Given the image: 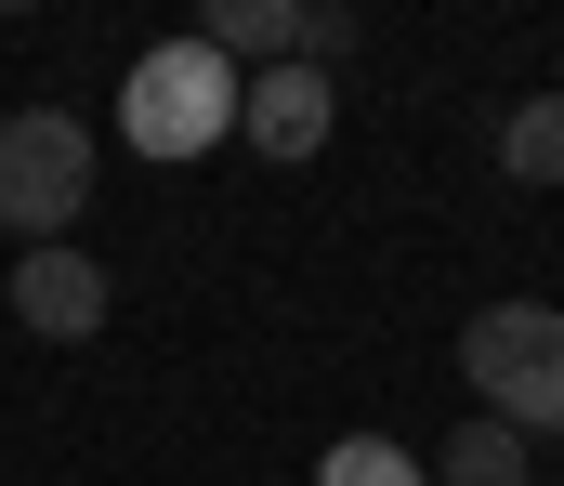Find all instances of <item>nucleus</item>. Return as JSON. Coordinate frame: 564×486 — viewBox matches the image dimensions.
<instances>
[{"label":"nucleus","instance_id":"f257e3e1","mask_svg":"<svg viewBox=\"0 0 564 486\" xmlns=\"http://www.w3.org/2000/svg\"><path fill=\"white\" fill-rule=\"evenodd\" d=\"M119 132H132V159H210V145H237V66H224L210 40H158V53H132V79H119Z\"/></svg>","mask_w":564,"mask_h":486},{"label":"nucleus","instance_id":"f03ea898","mask_svg":"<svg viewBox=\"0 0 564 486\" xmlns=\"http://www.w3.org/2000/svg\"><path fill=\"white\" fill-rule=\"evenodd\" d=\"M459 381L499 434H552L564 421V303H486L459 328Z\"/></svg>","mask_w":564,"mask_h":486},{"label":"nucleus","instance_id":"7ed1b4c3","mask_svg":"<svg viewBox=\"0 0 564 486\" xmlns=\"http://www.w3.org/2000/svg\"><path fill=\"white\" fill-rule=\"evenodd\" d=\"M79 210H93V132H79L66 106H26V119H0V237L53 250Z\"/></svg>","mask_w":564,"mask_h":486},{"label":"nucleus","instance_id":"20e7f679","mask_svg":"<svg viewBox=\"0 0 564 486\" xmlns=\"http://www.w3.org/2000/svg\"><path fill=\"white\" fill-rule=\"evenodd\" d=\"M237 132H250V159H276V171H302V159H328V132H341V93H328V66H263V79H237Z\"/></svg>","mask_w":564,"mask_h":486},{"label":"nucleus","instance_id":"39448f33","mask_svg":"<svg viewBox=\"0 0 564 486\" xmlns=\"http://www.w3.org/2000/svg\"><path fill=\"white\" fill-rule=\"evenodd\" d=\"M106 303H119V290H106V263H93L79 237H53V250H26V263H13V316L40 328V342H93Z\"/></svg>","mask_w":564,"mask_h":486},{"label":"nucleus","instance_id":"423d86ee","mask_svg":"<svg viewBox=\"0 0 564 486\" xmlns=\"http://www.w3.org/2000/svg\"><path fill=\"white\" fill-rule=\"evenodd\" d=\"M197 40H210L224 66H250V79H263V66L302 53V0H210V26H197Z\"/></svg>","mask_w":564,"mask_h":486},{"label":"nucleus","instance_id":"0eeeda50","mask_svg":"<svg viewBox=\"0 0 564 486\" xmlns=\"http://www.w3.org/2000/svg\"><path fill=\"white\" fill-rule=\"evenodd\" d=\"M499 171H512V184H564V93L499 106Z\"/></svg>","mask_w":564,"mask_h":486},{"label":"nucleus","instance_id":"6e6552de","mask_svg":"<svg viewBox=\"0 0 564 486\" xmlns=\"http://www.w3.org/2000/svg\"><path fill=\"white\" fill-rule=\"evenodd\" d=\"M433 486H525V434H499V421H459V434L433 447Z\"/></svg>","mask_w":564,"mask_h":486},{"label":"nucleus","instance_id":"1a4fd4ad","mask_svg":"<svg viewBox=\"0 0 564 486\" xmlns=\"http://www.w3.org/2000/svg\"><path fill=\"white\" fill-rule=\"evenodd\" d=\"M315 486H433V474L408 461V447H381V434H355V447H328V461H315Z\"/></svg>","mask_w":564,"mask_h":486},{"label":"nucleus","instance_id":"9d476101","mask_svg":"<svg viewBox=\"0 0 564 486\" xmlns=\"http://www.w3.org/2000/svg\"><path fill=\"white\" fill-rule=\"evenodd\" d=\"M355 53V13L341 0H302V66H341Z\"/></svg>","mask_w":564,"mask_h":486}]
</instances>
